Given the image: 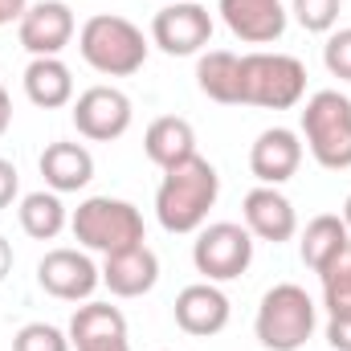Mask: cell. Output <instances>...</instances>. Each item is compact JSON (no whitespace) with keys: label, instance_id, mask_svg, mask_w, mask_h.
I'll list each match as a JSON object with an SVG mask.
<instances>
[{"label":"cell","instance_id":"1","mask_svg":"<svg viewBox=\"0 0 351 351\" xmlns=\"http://www.w3.org/2000/svg\"><path fill=\"white\" fill-rule=\"evenodd\" d=\"M221 196V176L204 156H192L164 172L156 188V217L168 233H196L204 229L213 204Z\"/></svg>","mask_w":351,"mask_h":351},{"label":"cell","instance_id":"2","mask_svg":"<svg viewBox=\"0 0 351 351\" xmlns=\"http://www.w3.org/2000/svg\"><path fill=\"white\" fill-rule=\"evenodd\" d=\"M147 37L135 21L119 12H98L78 29V53L102 78H131L147 62Z\"/></svg>","mask_w":351,"mask_h":351},{"label":"cell","instance_id":"3","mask_svg":"<svg viewBox=\"0 0 351 351\" xmlns=\"http://www.w3.org/2000/svg\"><path fill=\"white\" fill-rule=\"evenodd\" d=\"M70 229H74L78 245H86V250L102 254V258L135 250V245L147 241L143 237V213L131 200H119V196H86L74 208Z\"/></svg>","mask_w":351,"mask_h":351},{"label":"cell","instance_id":"4","mask_svg":"<svg viewBox=\"0 0 351 351\" xmlns=\"http://www.w3.org/2000/svg\"><path fill=\"white\" fill-rule=\"evenodd\" d=\"M319 327V306L315 298L294 286V282H278L262 294V306H258V319H254V331H258V343L265 351H298L306 348V339L315 335Z\"/></svg>","mask_w":351,"mask_h":351},{"label":"cell","instance_id":"5","mask_svg":"<svg viewBox=\"0 0 351 351\" xmlns=\"http://www.w3.org/2000/svg\"><path fill=\"white\" fill-rule=\"evenodd\" d=\"M302 139L319 168L348 172L351 168V98L339 90H319L302 106Z\"/></svg>","mask_w":351,"mask_h":351},{"label":"cell","instance_id":"6","mask_svg":"<svg viewBox=\"0 0 351 351\" xmlns=\"http://www.w3.org/2000/svg\"><path fill=\"white\" fill-rule=\"evenodd\" d=\"M306 94V66L290 53H245L241 58V106L290 110Z\"/></svg>","mask_w":351,"mask_h":351},{"label":"cell","instance_id":"7","mask_svg":"<svg viewBox=\"0 0 351 351\" xmlns=\"http://www.w3.org/2000/svg\"><path fill=\"white\" fill-rule=\"evenodd\" d=\"M254 262V233L237 221H217L196 229L192 241V265L204 274V282H233Z\"/></svg>","mask_w":351,"mask_h":351},{"label":"cell","instance_id":"8","mask_svg":"<svg viewBox=\"0 0 351 351\" xmlns=\"http://www.w3.org/2000/svg\"><path fill=\"white\" fill-rule=\"evenodd\" d=\"M213 41V12L196 0H176L164 4L152 16V45H160L168 58H192L204 53Z\"/></svg>","mask_w":351,"mask_h":351},{"label":"cell","instance_id":"9","mask_svg":"<svg viewBox=\"0 0 351 351\" xmlns=\"http://www.w3.org/2000/svg\"><path fill=\"white\" fill-rule=\"evenodd\" d=\"M74 127L82 139H94V143H110V139H123L131 131V98L119 86H90L74 98V110H70Z\"/></svg>","mask_w":351,"mask_h":351},{"label":"cell","instance_id":"10","mask_svg":"<svg viewBox=\"0 0 351 351\" xmlns=\"http://www.w3.org/2000/svg\"><path fill=\"white\" fill-rule=\"evenodd\" d=\"M37 286L62 302H90V294L102 286V269L90 262L82 250H49L37 262Z\"/></svg>","mask_w":351,"mask_h":351},{"label":"cell","instance_id":"11","mask_svg":"<svg viewBox=\"0 0 351 351\" xmlns=\"http://www.w3.org/2000/svg\"><path fill=\"white\" fill-rule=\"evenodd\" d=\"M74 29H78V21L66 0H37L16 21V37L33 58H58L74 41Z\"/></svg>","mask_w":351,"mask_h":351},{"label":"cell","instance_id":"12","mask_svg":"<svg viewBox=\"0 0 351 351\" xmlns=\"http://www.w3.org/2000/svg\"><path fill=\"white\" fill-rule=\"evenodd\" d=\"M176 327L184 335H196V339H208V335H221L229 327V294L217 286V282H192L176 294Z\"/></svg>","mask_w":351,"mask_h":351},{"label":"cell","instance_id":"13","mask_svg":"<svg viewBox=\"0 0 351 351\" xmlns=\"http://www.w3.org/2000/svg\"><path fill=\"white\" fill-rule=\"evenodd\" d=\"M241 217H245V229H250L258 241H269V245H282V241H290V237L298 233V213H294V204H290L278 188H269V184L245 192Z\"/></svg>","mask_w":351,"mask_h":351},{"label":"cell","instance_id":"14","mask_svg":"<svg viewBox=\"0 0 351 351\" xmlns=\"http://www.w3.org/2000/svg\"><path fill=\"white\" fill-rule=\"evenodd\" d=\"M217 12L229 25V33L250 41V45H269V41H278L286 33L282 0H221Z\"/></svg>","mask_w":351,"mask_h":351},{"label":"cell","instance_id":"15","mask_svg":"<svg viewBox=\"0 0 351 351\" xmlns=\"http://www.w3.org/2000/svg\"><path fill=\"white\" fill-rule=\"evenodd\" d=\"M298 164H302V139L290 127H265L250 147V172L269 188L286 184L298 172Z\"/></svg>","mask_w":351,"mask_h":351},{"label":"cell","instance_id":"16","mask_svg":"<svg viewBox=\"0 0 351 351\" xmlns=\"http://www.w3.org/2000/svg\"><path fill=\"white\" fill-rule=\"evenodd\" d=\"M156 282H160V258L147 245L102 258V286L114 298H143L156 290Z\"/></svg>","mask_w":351,"mask_h":351},{"label":"cell","instance_id":"17","mask_svg":"<svg viewBox=\"0 0 351 351\" xmlns=\"http://www.w3.org/2000/svg\"><path fill=\"white\" fill-rule=\"evenodd\" d=\"M37 168L45 176V188L49 192H82L90 180H94V156H90L82 143H70V139H58L41 152Z\"/></svg>","mask_w":351,"mask_h":351},{"label":"cell","instance_id":"18","mask_svg":"<svg viewBox=\"0 0 351 351\" xmlns=\"http://www.w3.org/2000/svg\"><path fill=\"white\" fill-rule=\"evenodd\" d=\"M25 98L41 110H62L74 102V74L62 58H33L25 66Z\"/></svg>","mask_w":351,"mask_h":351},{"label":"cell","instance_id":"19","mask_svg":"<svg viewBox=\"0 0 351 351\" xmlns=\"http://www.w3.org/2000/svg\"><path fill=\"white\" fill-rule=\"evenodd\" d=\"M143 152H147V160L156 164V168H176V164H184V160H192L196 156V131H192V123L188 119H180V114H164V119H156L152 127H147V135H143Z\"/></svg>","mask_w":351,"mask_h":351},{"label":"cell","instance_id":"20","mask_svg":"<svg viewBox=\"0 0 351 351\" xmlns=\"http://www.w3.org/2000/svg\"><path fill=\"white\" fill-rule=\"evenodd\" d=\"M196 86L221 106H241V58L229 49H208L196 58Z\"/></svg>","mask_w":351,"mask_h":351},{"label":"cell","instance_id":"21","mask_svg":"<svg viewBox=\"0 0 351 351\" xmlns=\"http://www.w3.org/2000/svg\"><path fill=\"white\" fill-rule=\"evenodd\" d=\"M70 348H94V343H110V339H127V315L110 302H86L74 311L70 319Z\"/></svg>","mask_w":351,"mask_h":351},{"label":"cell","instance_id":"22","mask_svg":"<svg viewBox=\"0 0 351 351\" xmlns=\"http://www.w3.org/2000/svg\"><path fill=\"white\" fill-rule=\"evenodd\" d=\"M343 245H351V233H348V225H343V217L323 213V217H311V221H306L302 241H298V254H302V265H306V269L319 274Z\"/></svg>","mask_w":351,"mask_h":351},{"label":"cell","instance_id":"23","mask_svg":"<svg viewBox=\"0 0 351 351\" xmlns=\"http://www.w3.org/2000/svg\"><path fill=\"white\" fill-rule=\"evenodd\" d=\"M16 217H21V229H25L33 241H53V237L70 225V213H66L62 196H58V192H45V188L21 196Z\"/></svg>","mask_w":351,"mask_h":351},{"label":"cell","instance_id":"24","mask_svg":"<svg viewBox=\"0 0 351 351\" xmlns=\"http://www.w3.org/2000/svg\"><path fill=\"white\" fill-rule=\"evenodd\" d=\"M323 278V306L331 319H351V245H343L319 269Z\"/></svg>","mask_w":351,"mask_h":351},{"label":"cell","instance_id":"25","mask_svg":"<svg viewBox=\"0 0 351 351\" xmlns=\"http://www.w3.org/2000/svg\"><path fill=\"white\" fill-rule=\"evenodd\" d=\"M12 351H70V335L53 323H25L12 335Z\"/></svg>","mask_w":351,"mask_h":351},{"label":"cell","instance_id":"26","mask_svg":"<svg viewBox=\"0 0 351 351\" xmlns=\"http://www.w3.org/2000/svg\"><path fill=\"white\" fill-rule=\"evenodd\" d=\"M339 8H343V0H294L290 12L306 33H331L339 21Z\"/></svg>","mask_w":351,"mask_h":351},{"label":"cell","instance_id":"27","mask_svg":"<svg viewBox=\"0 0 351 351\" xmlns=\"http://www.w3.org/2000/svg\"><path fill=\"white\" fill-rule=\"evenodd\" d=\"M323 66L331 78L351 82V29H331V37L323 45Z\"/></svg>","mask_w":351,"mask_h":351},{"label":"cell","instance_id":"28","mask_svg":"<svg viewBox=\"0 0 351 351\" xmlns=\"http://www.w3.org/2000/svg\"><path fill=\"white\" fill-rule=\"evenodd\" d=\"M16 192H21V176H16V164L0 156V213H4V208L16 200Z\"/></svg>","mask_w":351,"mask_h":351},{"label":"cell","instance_id":"29","mask_svg":"<svg viewBox=\"0 0 351 351\" xmlns=\"http://www.w3.org/2000/svg\"><path fill=\"white\" fill-rule=\"evenodd\" d=\"M327 343L335 351H351V319H327Z\"/></svg>","mask_w":351,"mask_h":351},{"label":"cell","instance_id":"30","mask_svg":"<svg viewBox=\"0 0 351 351\" xmlns=\"http://www.w3.org/2000/svg\"><path fill=\"white\" fill-rule=\"evenodd\" d=\"M25 8H29V0H0V25L21 21V16H25Z\"/></svg>","mask_w":351,"mask_h":351},{"label":"cell","instance_id":"31","mask_svg":"<svg viewBox=\"0 0 351 351\" xmlns=\"http://www.w3.org/2000/svg\"><path fill=\"white\" fill-rule=\"evenodd\" d=\"M8 123H12V98H8V90L0 86V135L8 131Z\"/></svg>","mask_w":351,"mask_h":351},{"label":"cell","instance_id":"32","mask_svg":"<svg viewBox=\"0 0 351 351\" xmlns=\"http://www.w3.org/2000/svg\"><path fill=\"white\" fill-rule=\"evenodd\" d=\"M8 274H12V245L0 237V282H4Z\"/></svg>","mask_w":351,"mask_h":351},{"label":"cell","instance_id":"33","mask_svg":"<svg viewBox=\"0 0 351 351\" xmlns=\"http://www.w3.org/2000/svg\"><path fill=\"white\" fill-rule=\"evenodd\" d=\"M78 351H131L127 339H110V343H94V348H78Z\"/></svg>","mask_w":351,"mask_h":351},{"label":"cell","instance_id":"34","mask_svg":"<svg viewBox=\"0 0 351 351\" xmlns=\"http://www.w3.org/2000/svg\"><path fill=\"white\" fill-rule=\"evenodd\" d=\"M343 225H348V233H351V196L343 200Z\"/></svg>","mask_w":351,"mask_h":351}]
</instances>
